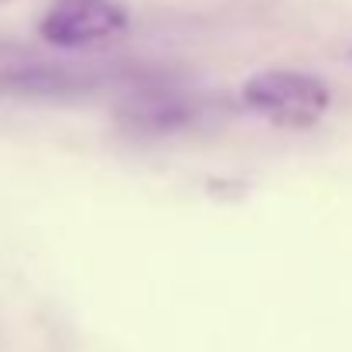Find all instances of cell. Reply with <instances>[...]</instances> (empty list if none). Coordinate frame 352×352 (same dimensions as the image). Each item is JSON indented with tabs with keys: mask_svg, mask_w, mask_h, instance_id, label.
<instances>
[{
	"mask_svg": "<svg viewBox=\"0 0 352 352\" xmlns=\"http://www.w3.org/2000/svg\"><path fill=\"white\" fill-rule=\"evenodd\" d=\"M130 28L120 0H55L38 24V34L55 48H93Z\"/></svg>",
	"mask_w": 352,
	"mask_h": 352,
	"instance_id": "obj_2",
	"label": "cell"
},
{
	"mask_svg": "<svg viewBox=\"0 0 352 352\" xmlns=\"http://www.w3.org/2000/svg\"><path fill=\"white\" fill-rule=\"evenodd\" d=\"M239 96L246 110H253L256 117L284 130H308L332 107L329 82L311 72H294V69L256 72L243 82Z\"/></svg>",
	"mask_w": 352,
	"mask_h": 352,
	"instance_id": "obj_1",
	"label": "cell"
},
{
	"mask_svg": "<svg viewBox=\"0 0 352 352\" xmlns=\"http://www.w3.org/2000/svg\"><path fill=\"white\" fill-rule=\"evenodd\" d=\"M117 113L137 133H175V130H185L199 117L192 96L171 93V89H161V86L133 89L130 96H123Z\"/></svg>",
	"mask_w": 352,
	"mask_h": 352,
	"instance_id": "obj_3",
	"label": "cell"
},
{
	"mask_svg": "<svg viewBox=\"0 0 352 352\" xmlns=\"http://www.w3.org/2000/svg\"><path fill=\"white\" fill-rule=\"evenodd\" d=\"M79 89H82L79 76L62 72V69H48V65L0 72V96H14V100H69Z\"/></svg>",
	"mask_w": 352,
	"mask_h": 352,
	"instance_id": "obj_4",
	"label": "cell"
}]
</instances>
